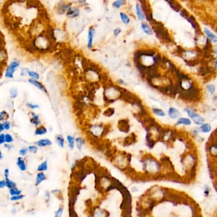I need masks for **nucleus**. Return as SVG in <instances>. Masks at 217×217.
I'll list each match as a JSON object with an SVG mask.
<instances>
[{
	"mask_svg": "<svg viewBox=\"0 0 217 217\" xmlns=\"http://www.w3.org/2000/svg\"><path fill=\"white\" fill-rule=\"evenodd\" d=\"M143 170L147 175L155 176L160 173L162 170L161 164L152 155L144 156L141 161Z\"/></svg>",
	"mask_w": 217,
	"mask_h": 217,
	"instance_id": "nucleus-1",
	"label": "nucleus"
},
{
	"mask_svg": "<svg viewBox=\"0 0 217 217\" xmlns=\"http://www.w3.org/2000/svg\"><path fill=\"white\" fill-rule=\"evenodd\" d=\"M153 28L155 33H156L157 37H159L160 38H163L166 40H167L169 42L171 41L170 36H169L167 32L164 29V28L163 27V26L161 24L155 21L153 22Z\"/></svg>",
	"mask_w": 217,
	"mask_h": 217,
	"instance_id": "nucleus-2",
	"label": "nucleus"
},
{
	"mask_svg": "<svg viewBox=\"0 0 217 217\" xmlns=\"http://www.w3.org/2000/svg\"><path fill=\"white\" fill-rule=\"evenodd\" d=\"M19 66V62L17 61H14L10 63V64L7 68L5 71V77L8 78H13L14 74L17 68Z\"/></svg>",
	"mask_w": 217,
	"mask_h": 217,
	"instance_id": "nucleus-3",
	"label": "nucleus"
},
{
	"mask_svg": "<svg viewBox=\"0 0 217 217\" xmlns=\"http://www.w3.org/2000/svg\"><path fill=\"white\" fill-rule=\"evenodd\" d=\"M185 111L187 112V114L193 120V121L197 125H202L204 122V118L201 117L199 115L196 114L194 111H192L190 109H186Z\"/></svg>",
	"mask_w": 217,
	"mask_h": 217,
	"instance_id": "nucleus-4",
	"label": "nucleus"
},
{
	"mask_svg": "<svg viewBox=\"0 0 217 217\" xmlns=\"http://www.w3.org/2000/svg\"><path fill=\"white\" fill-rule=\"evenodd\" d=\"M130 159H128L127 156H125L124 155H120V156L117 157L116 160L115 162H116V165L120 168L126 167L128 162H130Z\"/></svg>",
	"mask_w": 217,
	"mask_h": 217,
	"instance_id": "nucleus-5",
	"label": "nucleus"
},
{
	"mask_svg": "<svg viewBox=\"0 0 217 217\" xmlns=\"http://www.w3.org/2000/svg\"><path fill=\"white\" fill-rule=\"evenodd\" d=\"M118 128L120 131L125 132V133H127L130 130V126L129 124L128 120L127 119L120 120L118 122Z\"/></svg>",
	"mask_w": 217,
	"mask_h": 217,
	"instance_id": "nucleus-6",
	"label": "nucleus"
},
{
	"mask_svg": "<svg viewBox=\"0 0 217 217\" xmlns=\"http://www.w3.org/2000/svg\"><path fill=\"white\" fill-rule=\"evenodd\" d=\"M17 166L19 168V170L21 172H24L27 170V164L22 157H19L17 160Z\"/></svg>",
	"mask_w": 217,
	"mask_h": 217,
	"instance_id": "nucleus-7",
	"label": "nucleus"
},
{
	"mask_svg": "<svg viewBox=\"0 0 217 217\" xmlns=\"http://www.w3.org/2000/svg\"><path fill=\"white\" fill-rule=\"evenodd\" d=\"M80 15V10L76 7H71L66 13L67 17L69 18L73 19L78 17Z\"/></svg>",
	"mask_w": 217,
	"mask_h": 217,
	"instance_id": "nucleus-8",
	"label": "nucleus"
},
{
	"mask_svg": "<svg viewBox=\"0 0 217 217\" xmlns=\"http://www.w3.org/2000/svg\"><path fill=\"white\" fill-rule=\"evenodd\" d=\"M71 6L68 3H61V5H59L56 8V12L59 14H64V13H67V11H68V10L70 8Z\"/></svg>",
	"mask_w": 217,
	"mask_h": 217,
	"instance_id": "nucleus-9",
	"label": "nucleus"
},
{
	"mask_svg": "<svg viewBox=\"0 0 217 217\" xmlns=\"http://www.w3.org/2000/svg\"><path fill=\"white\" fill-rule=\"evenodd\" d=\"M35 144L37 147H50L52 144V142L51 140L47 138L45 139H41L37 141H36Z\"/></svg>",
	"mask_w": 217,
	"mask_h": 217,
	"instance_id": "nucleus-10",
	"label": "nucleus"
},
{
	"mask_svg": "<svg viewBox=\"0 0 217 217\" xmlns=\"http://www.w3.org/2000/svg\"><path fill=\"white\" fill-rule=\"evenodd\" d=\"M46 179V176L43 172H38L35 179V186L38 187Z\"/></svg>",
	"mask_w": 217,
	"mask_h": 217,
	"instance_id": "nucleus-11",
	"label": "nucleus"
},
{
	"mask_svg": "<svg viewBox=\"0 0 217 217\" xmlns=\"http://www.w3.org/2000/svg\"><path fill=\"white\" fill-rule=\"evenodd\" d=\"M28 81H29V83H31V84H33V86H34L38 88V89H40V91L44 92L45 93H46V92H47V91H46V88L44 87V86L43 85V84H42L41 82H38V81L37 80H34V79H32V78L29 79Z\"/></svg>",
	"mask_w": 217,
	"mask_h": 217,
	"instance_id": "nucleus-12",
	"label": "nucleus"
},
{
	"mask_svg": "<svg viewBox=\"0 0 217 217\" xmlns=\"http://www.w3.org/2000/svg\"><path fill=\"white\" fill-rule=\"evenodd\" d=\"M95 34V28L94 27H91L89 31V34H88V43H87V47L89 49H91L93 45V38L94 35Z\"/></svg>",
	"mask_w": 217,
	"mask_h": 217,
	"instance_id": "nucleus-13",
	"label": "nucleus"
},
{
	"mask_svg": "<svg viewBox=\"0 0 217 217\" xmlns=\"http://www.w3.org/2000/svg\"><path fill=\"white\" fill-rule=\"evenodd\" d=\"M208 151L211 159H217V144H211L208 147Z\"/></svg>",
	"mask_w": 217,
	"mask_h": 217,
	"instance_id": "nucleus-14",
	"label": "nucleus"
},
{
	"mask_svg": "<svg viewBox=\"0 0 217 217\" xmlns=\"http://www.w3.org/2000/svg\"><path fill=\"white\" fill-rule=\"evenodd\" d=\"M38 15L40 16V19H41L42 21H49V15L47 14L46 10H45L43 8L39 10Z\"/></svg>",
	"mask_w": 217,
	"mask_h": 217,
	"instance_id": "nucleus-15",
	"label": "nucleus"
},
{
	"mask_svg": "<svg viewBox=\"0 0 217 217\" xmlns=\"http://www.w3.org/2000/svg\"><path fill=\"white\" fill-rule=\"evenodd\" d=\"M31 118H30V122L36 126H39L41 124V121L38 115L34 113H31Z\"/></svg>",
	"mask_w": 217,
	"mask_h": 217,
	"instance_id": "nucleus-16",
	"label": "nucleus"
},
{
	"mask_svg": "<svg viewBox=\"0 0 217 217\" xmlns=\"http://www.w3.org/2000/svg\"><path fill=\"white\" fill-rule=\"evenodd\" d=\"M49 169V163H48V161L45 160L42 163H40L38 167H37V171L38 172H45L46 171Z\"/></svg>",
	"mask_w": 217,
	"mask_h": 217,
	"instance_id": "nucleus-17",
	"label": "nucleus"
},
{
	"mask_svg": "<svg viewBox=\"0 0 217 217\" xmlns=\"http://www.w3.org/2000/svg\"><path fill=\"white\" fill-rule=\"evenodd\" d=\"M55 141H56L57 144H58V146L60 148H63L65 146V140H64V138H63V136L61 135H57L55 136Z\"/></svg>",
	"mask_w": 217,
	"mask_h": 217,
	"instance_id": "nucleus-18",
	"label": "nucleus"
},
{
	"mask_svg": "<svg viewBox=\"0 0 217 217\" xmlns=\"http://www.w3.org/2000/svg\"><path fill=\"white\" fill-rule=\"evenodd\" d=\"M86 143V141L82 137H78L75 139V144L77 149L79 151H82L83 147Z\"/></svg>",
	"mask_w": 217,
	"mask_h": 217,
	"instance_id": "nucleus-19",
	"label": "nucleus"
},
{
	"mask_svg": "<svg viewBox=\"0 0 217 217\" xmlns=\"http://www.w3.org/2000/svg\"><path fill=\"white\" fill-rule=\"evenodd\" d=\"M47 132H48L47 129L45 127L41 126H39L36 129L34 134L37 136H43V135H45V134H46Z\"/></svg>",
	"mask_w": 217,
	"mask_h": 217,
	"instance_id": "nucleus-20",
	"label": "nucleus"
},
{
	"mask_svg": "<svg viewBox=\"0 0 217 217\" xmlns=\"http://www.w3.org/2000/svg\"><path fill=\"white\" fill-rule=\"evenodd\" d=\"M67 141L68 143V147L70 150H73L75 147V139L73 136L68 135L67 136Z\"/></svg>",
	"mask_w": 217,
	"mask_h": 217,
	"instance_id": "nucleus-21",
	"label": "nucleus"
},
{
	"mask_svg": "<svg viewBox=\"0 0 217 217\" xmlns=\"http://www.w3.org/2000/svg\"><path fill=\"white\" fill-rule=\"evenodd\" d=\"M169 115H170V117L171 118L175 119L179 116V112L178 110L175 109V108H171L169 110Z\"/></svg>",
	"mask_w": 217,
	"mask_h": 217,
	"instance_id": "nucleus-22",
	"label": "nucleus"
},
{
	"mask_svg": "<svg viewBox=\"0 0 217 217\" xmlns=\"http://www.w3.org/2000/svg\"><path fill=\"white\" fill-rule=\"evenodd\" d=\"M136 14H137V16L138 18L140 20H143L144 19V16L143 14V10L142 8H141V7L140 6L139 4H136Z\"/></svg>",
	"mask_w": 217,
	"mask_h": 217,
	"instance_id": "nucleus-23",
	"label": "nucleus"
},
{
	"mask_svg": "<svg viewBox=\"0 0 217 217\" xmlns=\"http://www.w3.org/2000/svg\"><path fill=\"white\" fill-rule=\"evenodd\" d=\"M204 33L206 34L208 38L211 40V42H217V37L216 36H215L213 33H212L211 31H210V30H208V29L205 28L204 29Z\"/></svg>",
	"mask_w": 217,
	"mask_h": 217,
	"instance_id": "nucleus-24",
	"label": "nucleus"
},
{
	"mask_svg": "<svg viewBox=\"0 0 217 217\" xmlns=\"http://www.w3.org/2000/svg\"><path fill=\"white\" fill-rule=\"evenodd\" d=\"M5 181L7 184V188H8L9 190L11 188H13L14 187H17V183L15 182L12 179H11L10 178L5 179Z\"/></svg>",
	"mask_w": 217,
	"mask_h": 217,
	"instance_id": "nucleus-25",
	"label": "nucleus"
},
{
	"mask_svg": "<svg viewBox=\"0 0 217 217\" xmlns=\"http://www.w3.org/2000/svg\"><path fill=\"white\" fill-rule=\"evenodd\" d=\"M9 194L11 196L20 195V194H22V190L20 189H19V188H17V187H14L13 188H11L9 190Z\"/></svg>",
	"mask_w": 217,
	"mask_h": 217,
	"instance_id": "nucleus-26",
	"label": "nucleus"
},
{
	"mask_svg": "<svg viewBox=\"0 0 217 217\" xmlns=\"http://www.w3.org/2000/svg\"><path fill=\"white\" fill-rule=\"evenodd\" d=\"M141 28L143 29V31L146 34H148V35H151L152 34V31L150 29V26L147 24V23H142L141 24Z\"/></svg>",
	"mask_w": 217,
	"mask_h": 217,
	"instance_id": "nucleus-27",
	"label": "nucleus"
},
{
	"mask_svg": "<svg viewBox=\"0 0 217 217\" xmlns=\"http://www.w3.org/2000/svg\"><path fill=\"white\" fill-rule=\"evenodd\" d=\"M180 124H184L186 126H189L191 124V121L188 118H180L178 120L176 125H180Z\"/></svg>",
	"mask_w": 217,
	"mask_h": 217,
	"instance_id": "nucleus-28",
	"label": "nucleus"
},
{
	"mask_svg": "<svg viewBox=\"0 0 217 217\" xmlns=\"http://www.w3.org/2000/svg\"><path fill=\"white\" fill-rule=\"evenodd\" d=\"M93 217H106V213L104 210H98L94 212Z\"/></svg>",
	"mask_w": 217,
	"mask_h": 217,
	"instance_id": "nucleus-29",
	"label": "nucleus"
},
{
	"mask_svg": "<svg viewBox=\"0 0 217 217\" xmlns=\"http://www.w3.org/2000/svg\"><path fill=\"white\" fill-rule=\"evenodd\" d=\"M120 16L122 21L125 24H128L130 22V19L126 14L124 12H120Z\"/></svg>",
	"mask_w": 217,
	"mask_h": 217,
	"instance_id": "nucleus-30",
	"label": "nucleus"
},
{
	"mask_svg": "<svg viewBox=\"0 0 217 217\" xmlns=\"http://www.w3.org/2000/svg\"><path fill=\"white\" fill-rule=\"evenodd\" d=\"M115 113V110H114V108H107V109L103 113V115L105 116V117H112Z\"/></svg>",
	"mask_w": 217,
	"mask_h": 217,
	"instance_id": "nucleus-31",
	"label": "nucleus"
},
{
	"mask_svg": "<svg viewBox=\"0 0 217 217\" xmlns=\"http://www.w3.org/2000/svg\"><path fill=\"white\" fill-rule=\"evenodd\" d=\"M211 130V127L210 124H203L201 127V131L204 132V133H207V132H210Z\"/></svg>",
	"mask_w": 217,
	"mask_h": 217,
	"instance_id": "nucleus-32",
	"label": "nucleus"
},
{
	"mask_svg": "<svg viewBox=\"0 0 217 217\" xmlns=\"http://www.w3.org/2000/svg\"><path fill=\"white\" fill-rule=\"evenodd\" d=\"M25 197V196L24 194H20V195H18V196H10V200L12 202H17L19 201H21Z\"/></svg>",
	"mask_w": 217,
	"mask_h": 217,
	"instance_id": "nucleus-33",
	"label": "nucleus"
},
{
	"mask_svg": "<svg viewBox=\"0 0 217 217\" xmlns=\"http://www.w3.org/2000/svg\"><path fill=\"white\" fill-rule=\"evenodd\" d=\"M28 75L32 78V79H34V80H38L40 78V75L38 73H37V72H34L33 71H28Z\"/></svg>",
	"mask_w": 217,
	"mask_h": 217,
	"instance_id": "nucleus-34",
	"label": "nucleus"
},
{
	"mask_svg": "<svg viewBox=\"0 0 217 217\" xmlns=\"http://www.w3.org/2000/svg\"><path fill=\"white\" fill-rule=\"evenodd\" d=\"M126 3V1L124 0H118V1H115L113 3V7L118 9L122 6H123Z\"/></svg>",
	"mask_w": 217,
	"mask_h": 217,
	"instance_id": "nucleus-35",
	"label": "nucleus"
},
{
	"mask_svg": "<svg viewBox=\"0 0 217 217\" xmlns=\"http://www.w3.org/2000/svg\"><path fill=\"white\" fill-rule=\"evenodd\" d=\"M64 212V208L63 206H60L55 212L54 217H62Z\"/></svg>",
	"mask_w": 217,
	"mask_h": 217,
	"instance_id": "nucleus-36",
	"label": "nucleus"
},
{
	"mask_svg": "<svg viewBox=\"0 0 217 217\" xmlns=\"http://www.w3.org/2000/svg\"><path fill=\"white\" fill-rule=\"evenodd\" d=\"M187 19L188 21L191 24L193 28H194L196 29L197 28V24H196V20H195V19H194V17H193L192 16H190V17L187 18Z\"/></svg>",
	"mask_w": 217,
	"mask_h": 217,
	"instance_id": "nucleus-37",
	"label": "nucleus"
},
{
	"mask_svg": "<svg viewBox=\"0 0 217 217\" xmlns=\"http://www.w3.org/2000/svg\"><path fill=\"white\" fill-rule=\"evenodd\" d=\"M153 112L155 114L158 116L161 117H164L166 116V113L161 109H158V108H153Z\"/></svg>",
	"mask_w": 217,
	"mask_h": 217,
	"instance_id": "nucleus-38",
	"label": "nucleus"
},
{
	"mask_svg": "<svg viewBox=\"0 0 217 217\" xmlns=\"http://www.w3.org/2000/svg\"><path fill=\"white\" fill-rule=\"evenodd\" d=\"M29 152L32 153H37L38 151V147L37 145H30L28 147Z\"/></svg>",
	"mask_w": 217,
	"mask_h": 217,
	"instance_id": "nucleus-39",
	"label": "nucleus"
},
{
	"mask_svg": "<svg viewBox=\"0 0 217 217\" xmlns=\"http://www.w3.org/2000/svg\"><path fill=\"white\" fill-rule=\"evenodd\" d=\"M29 152L28 148H26V147H23L22 148H20L19 151V153L20 155V157H24L27 155L28 152Z\"/></svg>",
	"mask_w": 217,
	"mask_h": 217,
	"instance_id": "nucleus-40",
	"label": "nucleus"
},
{
	"mask_svg": "<svg viewBox=\"0 0 217 217\" xmlns=\"http://www.w3.org/2000/svg\"><path fill=\"white\" fill-rule=\"evenodd\" d=\"M8 118V115L7 112L2 111L0 113V120L1 121H3V120H6Z\"/></svg>",
	"mask_w": 217,
	"mask_h": 217,
	"instance_id": "nucleus-41",
	"label": "nucleus"
},
{
	"mask_svg": "<svg viewBox=\"0 0 217 217\" xmlns=\"http://www.w3.org/2000/svg\"><path fill=\"white\" fill-rule=\"evenodd\" d=\"M10 94L11 97L12 98H16L17 96V94H18V92H17V89H15V88L11 89L10 90Z\"/></svg>",
	"mask_w": 217,
	"mask_h": 217,
	"instance_id": "nucleus-42",
	"label": "nucleus"
},
{
	"mask_svg": "<svg viewBox=\"0 0 217 217\" xmlns=\"http://www.w3.org/2000/svg\"><path fill=\"white\" fill-rule=\"evenodd\" d=\"M5 138H6V143L11 144L14 141V138L10 134H6Z\"/></svg>",
	"mask_w": 217,
	"mask_h": 217,
	"instance_id": "nucleus-43",
	"label": "nucleus"
},
{
	"mask_svg": "<svg viewBox=\"0 0 217 217\" xmlns=\"http://www.w3.org/2000/svg\"><path fill=\"white\" fill-rule=\"evenodd\" d=\"M168 3L170 4V6L175 10V11H179L181 8V7L179 6V5H176L175 2H168Z\"/></svg>",
	"mask_w": 217,
	"mask_h": 217,
	"instance_id": "nucleus-44",
	"label": "nucleus"
},
{
	"mask_svg": "<svg viewBox=\"0 0 217 217\" xmlns=\"http://www.w3.org/2000/svg\"><path fill=\"white\" fill-rule=\"evenodd\" d=\"M210 191H211L210 187L208 185H205L204 193L205 196H206V197H208V196H209V194H210Z\"/></svg>",
	"mask_w": 217,
	"mask_h": 217,
	"instance_id": "nucleus-45",
	"label": "nucleus"
},
{
	"mask_svg": "<svg viewBox=\"0 0 217 217\" xmlns=\"http://www.w3.org/2000/svg\"><path fill=\"white\" fill-rule=\"evenodd\" d=\"M6 143V138H5V135L3 133H2L0 135V144H3Z\"/></svg>",
	"mask_w": 217,
	"mask_h": 217,
	"instance_id": "nucleus-46",
	"label": "nucleus"
},
{
	"mask_svg": "<svg viewBox=\"0 0 217 217\" xmlns=\"http://www.w3.org/2000/svg\"><path fill=\"white\" fill-rule=\"evenodd\" d=\"M207 89L208 90V91L211 93V94H213L215 91V87L213 85H208L207 86Z\"/></svg>",
	"mask_w": 217,
	"mask_h": 217,
	"instance_id": "nucleus-47",
	"label": "nucleus"
},
{
	"mask_svg": "<svg viewBox=\"0 0 217 217\" xmlns=\"http://www.w3.org/2000/svg\"><path fill=\"white\" fill-rule=\"evenodd\" d=\"M27 106L31 108V109H36V108H39V105L38 104H33V103H29L27 104Z\"/></svg>",
	"mask_w": 217,
	"mask_h": 217,
	"instance_id": "nucleus-48",
	"label": "nucleus"
},
{
	"mask_svg": "<svg viewBox=\"0 0 217 217\" xmlns=\"http://www.w3.org/2000/svg\"><path fill=\"white\" fill-rule=\"evenodd\" d=\"M10 176V170L8 168H5L4 170V177L5 179L9 178Z\"/></svg>",
	"mask_w": 217,
	"mask_h": 217,
	"instance_id": "nucleus-49",
	"label": "nucleus"
},
{
	"mask_svg": "<svg viewBox=\"0 0 217 217\" xmlns=\"http://www.w3.org/2000/svg\"><path fill=\"white\" fill-rule=\"evenodd\" d=\"M3 125L4 126V128H5V130H9L10 128V123L8 121H5L4 122H3Z\"/></svg>",
	"mask_w": 217,
	"mask_h": 217,
	"instance_id": "nucleus-50",
	"label": "nucleus"
},
{
	"mask_svg": "<svg viewBox=\"0 0 217 217\" xmlns=\"http://www.w3.org/2000/svg\"><path fill=\"white\" fill-rule=\"evenodd\" d=\"M7 187V184H6V181L5 179H2L0 181V188L3 189L4 188Z\"/></svg>",
	"mask_w": 217,
	"mask_h": 217,
	"instance_id": "nucleus-51",
	"label": "nucleus"
},
{
	"mask_svg": "<svg viewBox=\"0 0 217 217\" xmlns=\"http://www.w3.org/2000/svg\"><path fill=\"white\" fill-rule=\"evenodd\" d=\"M51 192H49V191H48V190H46L45 192V193H44V196H45V197L46 198V199H48V200H49V199H50V198H51Z\"/></svg>",
	"mask_w": 217,
	"mask_h": 217,
	"instance_id": "nucleus-52",
	"label": "nucleus"
},
{
	"mask_svg": "<svg viewBox=\"0 0 217 217\" xmlns=\"http://www.w3.org/2000/svg\"><path fill=\"white\" fill-rule=\"evenodd\" d=\"M180 14L182 15V17H185V18H188V13H187V11L186 10H181Z\"/></svg>",
	"mask_w": 217,
	"mask_h": 217,
	"instance_id": "nucleus-53",
	"label": "nucleus"
},
{
	"mask_svg": "<svg viewBox=\"0 0 217 217\" xmlns=\"http://www.w3.org/2000/svg\"><path fill=\"white\" fill-rule=\"evenodd\" d=\"M120 33H121V29H120L118 28H115L114 29V31H113V34H114V35L115 36V37H117V36H118Z\"/></svg>",
	"mask_w": 217,
	"mask_h": 217,
	"instance_id": "nucleus-54",
	"label": "nucleus"
},
{
	"mask_svg": "<svg viewBox=\"0 0 217 217\" xmlns=\"http://www.w3.org/2000/svg\"><path fill=\"white\" fill-rule=\"evenodd\" d=\"M51 193L53 194H54L55 196H58L59 194H61V190H59V189H54V190H52L51 191Z\"/></svg>",
	"mask_w": 217,
	"mask_h": 217,
	"instance_id": "nucleus-55",
	"label": "nucleus"
},
{
	"mask_svg": "<svg viewBox=\"0 0 217 217\" xmlns=\"http://www.w3.org/2000/svg\"><path fill=\"white\" fill-rule=\"evenodd\" d=\"M4 147L7 149L8 150H11V149L13 148V146L11 145V144H8V143H5L4 144Z\"/></svg>",
	"mask_w": 217,
	"mask_h": 217,
	"instance_id": "nucleus-56",
	"label": "nucleus"
},
{
	"mask_svg": "<svg viewBox=\"0 0 217 217\" xmlns=\"http://www.w3.org/2000/svg\"><path fill=\"white\" fill-rule=\"evenodd\" d=\"M17 211V208L16 207H14L11 210V213L12 214H16Z\"/></svg>",
	"mask_w": 217,
	"mask_h": 217,
	"instance_id": "nucleus-57",
	"label": "nucleus"
},
{
	"mask_svg": "<svg viewBox=\"0 0 217 217\" xmlns=\"http://www.w3.org/2000/svg\"><path fill=\"white\" fill-rule=\"evenodd\" d=\"M4 130H5V128L3 125V123H1V124H0V132H2Z\"/></svg>",
	"mask_w": 217,
	"mask_h": 217,
	"instance_id": "nucleus-58",
	"label": "nucleus"
},
{
	"mask_svg": "<svg viewBox=\"0 0 217 217\" xmlns=\"http://www.w3.org/2000/svg\"><path fill=\"white\" fill-rule=\"evenodd\" d=\"M138 190H139V189L136 187H132V191L133 192H138Z\"/></svg>",
	"mask_w": 217,
	"mask_h": 217,
	"instance_id": "nucleus-59",
	"label": "nucleus"
},
{
	"mask_svg": "<svg viewBox=\"0 0 217 217\" xmlns=\"http://www.w3.org/2000/svg\"><path fill=\"white\" fill-rule=\"evenodd\" d=\"M117 82H118V83H120V84H122V85H124V81H123L122 80H121V79H119V80H117Z\"/></svg>",
	"mask_w": 217,
	"mask_h": 217,
	"instance_id": "nucleus-60",
	"label": "nucleus"
},
{
	"mask_svg": "<svg viewBox=\"0 0 217 217\" xmlns=\"http://www.w3.org/2000/svg\"><path fill=\"white\" fill-rule=\"evenodd\" d=\"M3 158V153L1 151V152H0V160H2Z\"/></svg>",
	"mask_w": 217,
	"mask_h": 217,
	"instance_id": "nucleus-61",
	"label": "nucleus"
},
{
	"mask_svg": "<svg viewBox=\"0 0 217 217\" xmlns=\"http://www.w3.org/2000/svg\"><path fill=\"white\" fill-rule=\"evenodd\" d=\"M216 56H217V51H216Z\"/></svg>",
	"mask_w": 217,
	"mask_h": 217,
	"instance_id": "nucleus-62",
	"label": "nucleus"
}]
</instances>
